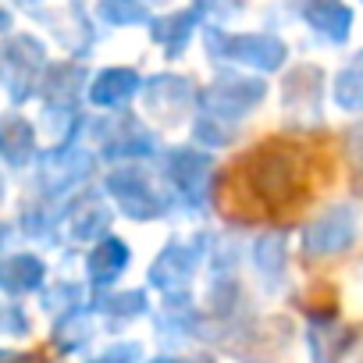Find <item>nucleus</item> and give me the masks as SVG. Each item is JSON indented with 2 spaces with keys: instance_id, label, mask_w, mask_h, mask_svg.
I'll list each match as a JSON object with an SVG mask.
<instances>
[{
  "instance_id": "f257e3e1",
  "label": "nucleus",
  "mask_w": 363,
  "mask_h": 363,
  "mask_svg": "<svg viewBox=\"0 0 363 363\" xmlns=\"http://www.w3.org/2000/svg\"><path fill=\"white\" fill-rule=\"evenodd\" d=\"M239 186L250 200L257 203H285L296 200V193L303 189V160H299V146L289 143H267L260 150H253L250 157L239 160Z\"/></svg>"
},
{
  "instance_id": "f03ea898",
  "label": "nucleus",
  "mask_w": 363,
  "mask_h": 363,
  "mask_svg": "<svg viewBox=\"0 0 363 363\" xmlns=\"http://www.w3.org/2000/svg\"><path fill=\"white\" fill-rule=\"evenodd\" d=\"M107 189H111V196L118 200V207H121L128 218L150 221V218H160V214L167 211V203H164L160 193L150 186V174H146L139 164L114 167V171L107 174Z\"/></svg>"
},
{
  "instance_id": "7ed1b4c3",
  "label": "nucleus",
  "mask_w": 363,
  "mask_h": 363,
  "mask_svg": "<svg viewBox=\"0 0 363 363\" xmlns=\"http://www.w3.org/2000/svg\"><path fill=\"white\" fill-rule=\"evenodd\" d=\"M356 239V203H338L324 211L303 235V246L310 257H335L349 250Z\"/></svg>"
},
{
  "instance_id": "20e7f679",
  "label": "nucleus",
  "mask_w": 363,
  "mask_h": 363,
  "mask_svg": "<svg viewBox=\"0 0 363 363\" xmlns=\"http://www.w3.org/2000/svg\"><path fill=\"white\" fill-rule=\"evenodd\" d=\"M211 167L214 160L207 153H193V150H174L167 153V182H171V189L186 200V203H200L203 193H207V178H211Z\"/></svg>"
},
{
  "instance_id": "39448f33",
  "label": "nucleus",
  "mask_w": 363,
  "mask_h": 363,
  "mask_svg": "<svg viewBox=\"0 0 363 363\" xmlns=\"http://www.w3.org/2000/svg\"><path fill=\"white\" fill-rule=\"evenodd\" d=\"M200 260H203V239H193V242L171 239L164 246V253L157 257V264L150 267V281L160 289H171V285L182 289V285H189Z\"/></svg>"
},
{
  "instance_id": "423d86ee",
  "label": "nucleus",
  "mask_w": 363,
  "mask_h": 363,
  "mask_svg": "<svg viewBox=\"0 0 363 363\" xmlns=\"http://www.w3.org/2000/svg\"><path fill=\"white\" fill-rule=\"evenodd\" d=\"M125 267H128V246L121 239H114V235L100 239L96 250L86 257V274H89V285L93 289L114 285L125 274Z\"/></svg>"
},
{
  "instance_id": "0eeeda50",
  "label": "nucleus",
  "mask_w": 363,
  "mask_h": 363,
  "mask_svg": "<svg viewBox=\"0 0 363 363\" xmlns=\"http://www.w3.org/2000/svg\"><path fill=\"white\" fill-rule=\"evenodd\" d=\"M61 221H65V228L72 232V239L86 242V239H96V235L107 232L111 211H107V203H104L100 196H79L75 203H68V211H65Z\"/></svg>"
},
{
  "instance_id": "6e6552de",
  "label": "nucleus",
  "mask_w": 363,
  "mask_h": 363,
  "mask_svg": "<svg viewBox=\"0 0 363 363\" xmlns=\"http://www.w3.org/2000/svg\"><path fill=\"white\" fill-rule=\"evenodd\" d=\"M47 278V264L33 253H11L4 260V289L8 296H26L33 289H40Z\"/></svg>"
},
{
  "instance_id": "1a4fd4ad",
  "label": "nucleus",
  "mask_w": 363,
  "mask_h": 363,
  "mask_svg": "<svg viewBox=\"0 0 363 363\" xmlns=\"http://www.w3.org/2000/svg\"><path fill=\"white\" fill-rule=\"evenodd\" d=\"M253 264L267 278V285L274 289L281 271H285V232H264L253 242Z\"/></svg>"
},
{
  "instance_id": "9d476101",
  "label": "nucleus",
  "mask_w": 363,
  "mask_h": 363,
  "mask_svg": "<svg viewBox=\"0 0 363 363\" xmlns=\"http://www.w3.org/2000/svg\"><path fill=\"white\" fill-rule=\"evenodd\" d=\"M54 345H61V352H79L89 345V317H86V306L72 310V313H61L57 328H54Z\"/></svg>"
},
{
  "instance_id": "9b49d317",
  "label": "nucleus",
  "mask_w": 363,
  "mask_h": 363,
  "mask_svg": "<svg viewBox=\"0 0 363 363\" xmlns=\"http://www.w3.org/2000/svg\"><path fill=\"white\" fill-rule=\"evenodd\" d=\"M104 313L111 317V328H121L128 320H135L143 310H146V292L143 289H128V292H118L111 299H104Z\"/></svg>"
},
{
  "instance_id": "f8f14e48",
  "label": "nucleus",
  "mask_w": 363,
  "mask_h": 363,
  "mask_svg": "<svg viewBox=\"0 0 363 363\" xmlns=\"http://www.w3.org/2000/svg\"><path fill=\"white\" fill-rule=\"evenodd\" d=\"M143 356V349L135 342H121V345H111L104 356H96L93 363H135Z\"/></svg>"
},
{
  "instance_id": "ddd939ff",
  "label": "nucleus",
  "mask_w": 363,
  "mask_h": 363,
  "mask_svg": "<svg viewBox=\"0 0 363 363\" xmlns=\"http://www.w3.org/2000/svg\"><path fill=\"white\" fill-rule=\"evenodd\" d=\"M153 363H211V359H167L164 356V359H153Z\"/></svg>"
}]
</instances>
